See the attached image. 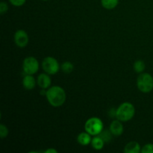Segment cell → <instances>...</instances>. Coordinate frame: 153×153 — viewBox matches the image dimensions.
Returning a JSON list of instances; mask_svg holds the SVG:
<instances>
[{
  "label": "cell",
  "mask_w": 153,
  "mask_h": 153,
  "mask_svg": "<svg viewBox=\"0 0 153 153\" xmlns=\"http://www.w3.org/2000/svg\"><path fill=\"white\" fill-rule=\"evenodd\" d=\"M48 102L54 108L61 107L65 102L67 95L61 87L52 86L47 89L46 95Z\"/></svg>",
  "instance_id": "6da1fadb"
},
{
  "label": "cell",
  "mask_w": 153,
  "mask_h": 153,
  "mask_svg": "<svg viewBox=\"0 0 153 153\" xmlns=\"http://www.w3.org/2000/svg\"><path fill=\"white\" fill-rule=\"evenodd\" d=\"M135 114V108L130 102H123L116 110V118L121 122H127Z\"/></svg>",
  "instance_id": "7a4b0ae2"
},
{
  "label": "cell",
  "mask_w": 153,
  "mask_h": 153,
  "mask_svg": "<svg viewBox=\"0 0 153 153\" xmlns=\"http://www.w3.org/2000/svg\"><path fill=\"white\" fill-rule=\"evenodd\" d=\"M137 86L139 91L147 94L153 90V77L147 73H140L137 79Z\"/></svg>",
  "instance_id": "3957f363"
},
{
  "label": "cell",
  "mask_w": 153,
  "mask_h": 153,
  "mask_svg": "<svg viewBox=\"0 0 153 153\" xmlns=\"http://www.w3.org/2000/svg\"><path fill=\"white\" fill-rule=\"evenodd\" d=\"M103 126H104L101 119L93 117L85 122V129L91 135L97 136L102 131Z\"/></svg>",
  "instance_id": "277c9868"
},
{
  "label": "cell",
  "mask_w": 153,
  "mask_h": 153,
  "mask_svg": "<svg viewBox=\"0 0 153 153\" xmlns=\"http://www.w3.org/2000/svg\"><path fill=\"white\" fill-rule=\"evenodd\" d=\"M42 67L45 73L49 75H55L59 71L60 65L55 58L51 56L46 57L42 62Z\"/></svg>",
  "instance_id": "5b68a950"
},
{
  "label": "cell",
  "mask_w": 153,
  "mask_h": 153,
  "mask_svg": "<svg viewBox=\"0 0 153 153\" xmlns=\"http://www.w3.org/2000/svg\"><path fill=\"white\" fill-rule=\"evenodd\" d=\"M22 70L27 75H34L39 70V62L34 57L28 56L24 59Z\"/></svg>",
  "instance_id": "8992f818"
},
{
  "label": "cell",
  "mask_w": 153,
  "mask_h": 153,
  "mask_svg": "<svg viewBox=\"0 0 153 153\" xmlns=\"http://www.w3.org/2000/svg\"><path fill=\"white\" fill-rule=\"evenodd\" d=\"M29 37L25 31L22 29L17 30L14 34V42L19 48H25L28 45Z\"/></svg>",
  "instance_id": "52a82bcc"
},
{
  "label": "cell",
  "mask_w": 153,
  "mask_h": 153,
  "mask_svg": "<svg viewBox=\"0 0 153 153\" xmlns=\"http://www.w3.org/2000/svg\"><path fill=\"white\" fill-rule=\"evenodd\" d=\"M37 83L41 89H48L50 88L52 80L50 76L47 73H41L38 76L37 79Z\"/></svg>",
  "instance_id": "ba28073f"
},
{
  "label": "cell",
  "mask_w": 153,
  "mask_h": 153,
  "mask_svg": "<svg viewBox=\"0 0 153 153\" xmlns=\"http://www.w3.org/2000/svg\"><path fill=\"white\" fill-rule=\"evenodd\" d=\"M109 129L111 131L113 135L116 136V137L122 135V134L124 131L123 125L122 124L121 121L117 119L116 120H114L113 122L111 123L110 128H109Z\"/></svg>",
  "instance_id": "9c48e42d"
},
{
  "label": "cell",
  "mask_w": 153,
  "mask_h": 153,
  "mask_svg": "<svg viewBox=\"0 0 153 153\" xmlns=\"http://www.w3.org/2000/svg\"><path fill=\"white\" fill-rule=\"evenodd\" d=\"M22 85L28 91H31L35 88L36 80L32 75H25L22 79Z\"/></svg>",
  "instance_id": "30bf717a"
},
{
  "label": "cell",
  "mask_w": 153,
  "mask_h": 153,
  "mask_svg": "<svg viewBox=\"0 0 153 153\" xmlns=\"http://www.w3.org/2000/svg\"><path fill=\"white\" fill-rule=\"evenodd\" d=\"M123 151L125 153H139L141 152V147L137 142L131 141L126 145Z\"/></svg>",
  "instance_id": "8fae6325"
},
{
  "label": "cell",
  "mask_w": 153,
  "mask_h": 153,
  "mask_svg": "<svg viewBox=\"0 0 153 153\" xmlns=\"http://www.w3.org/2000/svg\"><path fill=\"white\" fill-rule=\"evenodd\" d=\"M91 136V134L87 132V131L86 132L80 133L77 137L78 143L82 145V146H88L91 143V140H92Z\"/></svg>",
  "instance_id": "7c38bea8"
},
{
  "label": "cell",
  "mask_w": 153,
  "mask_h": 153,
  "mask_svg": "<svg viewBox=\"0 0 153 153\" xmlns=\"http://www.w3.org/2000/svg\"><path fill=\"white\" fill-rule=\"evenodd\" d=\"M105 142L103 140V139L100 137V135L94 136V138L91 140V146H92L93 149L95 150H101L104 147V145Z\"/></svg>",
  "instance_id": "4fadbf2b"
},
{
  "label": "cell",
  "mask_w": 153,
  "mask_h": 153,
  "mask_svg": "<svg viewBox=\"0 0 153 153\" xmlns=\"http://www.w3.org/2000/svg\"><path fill=\"white\" fill-rule=\"evenodd\" d=\"M119 0H101V4L104 8L112 10L117 6Z\"/></svg>",
  "instance_id": "5bb4252c"
},
{
  "label": "cell",
  "mask_w": 153,
  "mask_h": 153,
  "mask_svg": "<svg viewBox=\"0 0 153 153\" xmlns=\"http://www.w3.org/2000/svg\"><path fill=\"white\" fill-rule=\"evenodd\" d=\"M61 69L64 73H70L73 72V69H74V66L70 61H65L63 63L61 66Z\"/></svg>",
  "instance_id": "9a60e30c"
},
{
  "label": "cell",
  "mask_w": 153,
  "mask_h": 153,
  "mask_svg": "<svg viewBox=\"0 0 153 153\" xmlns=\"http://www.w3.org/2000/svg\"><path fill=\"white\" fill-rule=\"evenodd\" d=\"M134 70L137 73H142L145 70V64L141 60H137L134 64Z\"/></svg>",
  "instance_id": "2e32d148"
},
{
  "label": "cell",
  "mask_w": 153,
  "mask_h": 153,
  "mask_svg": "<svg viewBox=\"0 0 153 153\" xmlns=\"http://www.w3.org/2000/svg\"><path fill=\"white\" fill-rule=\"evenodd\" d=\"M99 135L103 139V140H104L105 142H110L112 138L113 134H112L111 131H110V129H109V131L108 130H102V131Z\"/></svg>",
  "instance_id": "e0dca14e"
},
{
  "label": "cell",
  "mask_w": 153,
  "mask_h": 153,
  "mask_svg": "<svg viewBox=\"0 0 153 153\" xmlns=\"http://www.w3.org/2000/svg\"><path fill=\"white\" fill-rule=\"evenodd\" d=\"M8 128L6 126H4V124H1L0 125V137L1 139H4L5 137H7L8 135Z\"/></svg>",
  "instance_id": "ac0fdd59"
},
{
  "label": "cell",
  "mask_w": 153,
  "mask_h": 153,
  "mask_svg": "<svg viewBox=\"0 0 153 153\" xmlns=\"http://www.w3.org/2000/svg\"><path fill=\"white\" fill-rule=\"evenodd\" d=\"M142 153H153V144L152 143H147L141 147Z\"/></svg>",
  "instance_id": "d6986e66"
},
{
  "label": "cell",
  "mask_w": 153,
  "mask_h": 153,
  "mask_svg": "<svg viewBox=\"0 0 153 153\" xmlns=\"http://www.w3.org/2000/svg\"><path fill=\"white\" fill-rule=\"evenodd\" d=\"M10 4L15 7H21L25 3L26 0H9Z\"/></svg>",
  "instance_id": "ffe728a7"
},
{
  "label": "cell",
  "mask_w": 153,
  "mask_h": 153,
  "mask_svg": "<svg viewBox=\"0 0 153 153\" xmlns=\"http://www.w3.org/2000/svg\"><path fill=\"white\" fill-rule=\"evenodd\" d=\"M8 10V6H7V3L4 2V1H1L0 3V13L1 14H4V13L7 11Z\"/></svg>",
  "instance_id": "44dd1931"
},
{
  "label": "cell",
  "mask_w": 153,
  "mask_h": 153,
  "mask_svg": "<svg viewBox=\"0 0 153 153\" xmlns=\"http://www.w3.org/2000/svg\"><path fill=\"white\" fill-rule=\"evenodd\" d=\"M45 153H57L58 151L55 150V149H52V148H50V149H46V151H44Z\"/></svg>",
  "instance_id": "7402d4cb"
},
{
  "label": "cell",
  "mask_w": 153,
  "mask_h": 153,
  "mask_svg": "<svg viewBox=\"0 0 153 153\" xmlns=\"http://www.w3.org/2000/svg\"><path fill=\"white\" fill-rule=\"evenodd\" d=\"M42 1H49V0H42Z\"/></svg>",
  "instance_id": "603a6c76"
}]
</instances>
